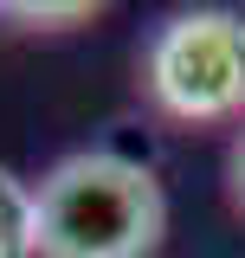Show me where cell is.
<instances>
[{
	"label": "cell",
	"instance_id": "obj_1",
	"mask_svg": "<svg viewBox=\"0 0 245 258\" xmlns=\"http://www.w3.org/2000/svg\"><path fill=\"white\" fill-rule=\"evenodd\" d=\"M39 258H155L168 194L142 161L78 149L39 174Z\"/></svg>",
	"mask_w": 245,
	"mask_h": 258
},
{
	"label": "cell",
	"instance_id": "obj_2",
	"mask_svg": "<svg viewBox=\"0 0 245 258\" xmlns=\"http://www.w3.org/2000/svg\"><path fill=\"white\" fill-rule=\"evenodd\" d=\"M142 84L155 110L174 123L245 116V13L194 7L161 20V32L142 52Z\"/></svg>",
	"mask_w": 245,
	"mask_h": 258
},
{
	"label": "cell",
	"instance_id": "obj_3",
	"mask_svg": "<svg viewBox=\"0 0 245 258\" xmlns=\"http://www.w3.org/2000/svg\"><path fill=\"white\" fill-rule=\"evenodd\" d=\"M0 258H39V194L0 168Z\"/></svg>",
	"mask_w": 245,
	"mask_h": 258
},
{
	"label": "cell",
	"instance_id": "obj_4",
	"mask_svg": "<svg viewBox=\"0 0 245 258\" xmlns=\"http://www.w3.org/2000/svg\"><path fill=\"white\" fill-rule=\"evenodd\" d=\"M226 194H232V207L245 213V129L232 136V155H226Z\"/></svg>",
	"mask_w": 245,
	"mask_h": 258
}]
</instances>
